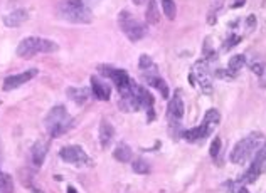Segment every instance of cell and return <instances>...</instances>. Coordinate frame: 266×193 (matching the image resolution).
Listing matches in <instances>:
<instances>
[{"label":"cell","instance_id":"4dcf8cb0","mask_svg":"<svg viewBox=\"0 0 266 193\" xmlns=\"http://www.w3.org/2000/svg\"><path fill=\"white\" fill-rule=\"evenodd\" d=\"M259 84H261V87H266V68L263 71V74L259 76Z\"/></svg>","mask_w":266,"mask_h":193},{"label":"cell","instance_id":"2e32d148","mask_svg":"<svg viewBox=\"0 0 266 193\" xmlns=\"http://www.w3.org/2000/svg\"><path fill=\"white\" fill-rule=\"evenodd\" d=\"M27 19H29L27 10L25 9H17V10H12V12H9L7 15H5L4 24L7 27H19V25L24 24Z\"/></svg>","mask_w":266,"mask_h":193},{"label":"cell","instance_id":"ffe728a7","mask_svg":"<svg viewBox=\"0 0 266 193\" xmlns=\"http://www.w3.org/2000/svg\"><path fill=\"white\" fill-rule=\"evenodd\" d=\"M219 121H221V114H219L218 109H209V111L206 113V116H204L202 124L206 126L209 133H212V130L219 124Z\"/></svg>","mask_w":266,"mask_h":193},{"label":"cell","instance_id":"d4e9b609","mask_svg":"<svg viewBox=\"0 0 266 193\" xmlns=\"http://www.w3.org/2000/svg\"><path fill=\"white\" fill-rule=\"evenodd\" d=\"M219 153H221V140L219 138H214L212 145H210V156H212L214 159H218Z\"/></svg>","mask_w":266,"mask_h":193},{"label":"cell","instance_id":"5b68a950","mask_svg":"<svg viewBox=\"0 0 266 193\" xmlns=\"http://www.w3.org/2000/svg\"><path fill=\"white\" fill-rule=\"evenodd\" d=\"M118 24H120L121 32H123L126 39L131 42H138L147 34L145 25H143L140 20H137L135 17H133L128 10H121V12L118 14Z\"/></svg>","mask_w":266,"mask_h":193},{"label":"cell","instance_id":"83f0119b","mask_svg":"<svg viewBox=\"0 0 266 193\" xmlns=\"http://www.w3.org/2000/svg\"><path fill=\"white\" fill-rule=\"evenodd\" d=\"M246 24H248V29H249V30L254 29V27H256V17H254V15H248Z\"/></svg>","mask_w":266,"mask_h":193},{"label":"cell","instance_id":"d6a6232c","mask_svg":"<svg viewBox=\"0 0 266 193\" xmlns=\"http://www.w3.org/2000/svg\"><path fill=\"white\" fill-rule=\"evenodd\" d=\"M4 162V148H2V141H0V165Z\"/></svg>","mask_w":266,"mask_h":193},{"label":"cell","instance_id":"7402d4cb","mask_svg":"<svg viewBox=\"0 0 266 193\" xmlns=\"http://www.w3.org/2000/svg\"><path fill=\"white\" fill-rule=\"evenodd\" d=\"M0 193H14V180L9 173L0 172Z\"/></svg>","mask_w":266,"mask_h":193},{"label":"cell","instance_id":"cb8c5ba5","mask_svg":"<svg viewBox=\"0 0 266 193\" xmlns=\"http://www.w3.org/2000/svg\"><path fill=\"white\" fill-rule=\"evenodd\" d=\"M162 9H164V14L165 17L169 20H174L175 15H177V7H175V2L174 0H162Z\"/></svg>","mask_w":266,"mask_h":193},{"label":"cell","instance_id":"7a4b0ae2","mask_svg":"<svg viewBox=\"0 0 266 193\" xmlns=\"http://www.w3.org/2000/svg\"><path fill=\"white\" fill-rule=\"evenodd\" d=\"M74 119L71 118V114L66 111L64 106H54L51 111L47 113L46 119H44V124H46V131L51 138H59L66 135L68 131L73 128Z\"/></svg>","mask_w":266,"mask_h":193},{"label":"cell","instance_id":"836d02e7","mask_svg":"<svg viewBox=\"0 0 266 193\" xmlns=\"http://www.w3.org/2000/svg\"><path fill=\"white\" fill-rule=\"evenodd\" d=\"M68 193H77V191H76V188H74V186L68 185Z\"/></svg>","mask_w":266,"mask_h":193},{"label":"cell","instance_id":"52a82bcc","mask_svg":"<svg viewBox=\"0 0 266 193\" xmlns=\"http://www.w3.org/2000/svg\"><path fill=\"white\" fill-rule=\"evenodd\" d=\"M266 170V143H263L261 148L254 153V159L251 163V167L248 168V172L245 173V181L246 183H254L258 180V176L261 175Z\"/></svg>","mask_w":266,"mask_h":193},{"label":"cell","instance_id":"7c38bea8","mask_svg":"<svg viewBox=\"0 0 266 193\" xmlns=\"http://www.w3.org/2000/svg\"><path fill=\"white\" fill-rule=\"evenodd\" d=\"M184 101H182V98L179 92H175V96L172 98V101L169 103V119H170V123L174 121V124L177 126L179 124V121L182 119V116H184Z\"/></svg>","mask_w":266,"mask_h":193},{"label":"cell","instance_id":"1f68e13d","mask_svg":"<svg viewBox=\"0 0 266 193\" xmlns=\"http://www.w3.org/2000/svg\"><path fill=\"white\" fill-rule=\"evenodd\" d=\"M29 188L32 190V193H44L41 188H37V186H34V185H29Z\"/></svg>","mask_w":266,"mask_h":193},{"label":"cell","instance_id":"3957f363","mask_svg":"<svg viewBox=\"0 0 266 193\" xmlns=\"http://www.w3.org/2000/svg\"><path fill=\"white\" fill-rule=\"evenodd\" d=\"M58 49L59 46L54 41L31 36L20 41V44L17 46V56L22 59H32L34 56H37V54H51V52H56Z\"/></svg>","mask_w":266,"mask_h":193},{"label":"cell","instance_id":"f546056e","mask_svg":"<svg viewBox=\"0 0 266 193\" xmlns=\"http://www.w3.org/2000/svg\"><path fill=\"white\" fill-rule=\"evenodd\" d=\"M245 2H246V0H232V2H231V7H232V9L243 7V5H245Z\"/></svg>","mask_w":266,"mask_h":193},{"label":"cell","instance_id":"484cf974","mask_svg":"<svg viewBox=\"0 0 266 193\" xmlns=\"http://www.w3.org/2000/svg\"><path fill=\"white\" fill-rule=\"evenodd\" d=\"M140 69L142 71H145V69H148V68H152L153 66V62H152V59H150V56H145V54H143V56L140 57Z\"/></svg>","mask_w":266,"mask_h":193},{"label":"cell","instance_id":"9c48e42d","mask_svg":"<svg viewBox=\"0 0 266 193\" xmlns=\"http://www.w3.org/2000/svg\"><path fill=\"white\" fill-rule=\"evenodd\" d=\"M143 77H145V81L148 82L150 86H153L155 89H158V92L162 94L164 99H167L170 96V92H169V86H167V82H165L162 77H160V74L157 73V66H152V68H148L143 71Z\"/></svg>","mask_w":266,"mask_h":193},{"label":"cell","instance_id":"ba28073f","mask_svg":"<svg viewBox=\"0 0 266 193\" xmlns=\"http://www.w3.org/2000/svg\"><path fill=\"white\" fill-rule=\"evenodd\" d=\"M39 74L37 69H27L24 73H19V74H12L9 77H5L4 81V91H12V89H17V87L24 86L25 82H29L31 79H34V77Z\"/></svg>","mask_w":266,"mask_h":193},{"label":"cell","instance_id":"8fae6325","mask_svg":"<svg viewBox=\"0 0 266 193\" xmlns=\"http://www.w3.org/2000/svg\"><path fill=\"white\" fill-rule=\"evenodd\" d=\"M90 82H91L93 96H95L96 99H99V101H108L110 96H112V87H110V84L101 81L98 76H91Z\"/></svg>","mask_w":266,"mask_h":193},{"label":"cell","instance_id":"8992f818","mask_svg":"<svg viewBox=\"0 0 266 193\" xmlns=\"http://www.w3.org/2000/svg\"><path fill=\"white\" fill-rule=\"evenodd\" d=\"M59 156H61V159H64L66 163L74 165V167H85V165H91L90 156H88L86 151L83 150L81 146H77V145H69V146L61 148Z\"/></svg>","mask_w":266,"mask_h":193},{"label":"cell","instance_id":"ac0fdd59","mask_svg":"<svg viewBox=\"0 0 266 193\" xmlns=\"http://www.w3.org/2000/svg\"><path fill=\"white\" fill-rule=\"evenodd\" d=\"M210 133L207 131V128L204 124L197 126V128H192V130H187L184 133V138L189 141H202L204 138H207Z\"/></svg>","mask_w":266,"mask_h":193},{"label":"cell","instance_id":"d6986e66","mask_svg":"<svg viewBox=\"0 0 266 193\" xmlns=\"http://www.w3.org/2000/svg\"><path fill=\"white\" fill-rule=\"evenodd\" d=\"M145 19H147L148 24H152V25H157L160 22V12H158V7H157V0H148Z\"/></svg>","mask_w":266,"mask_h":193},{"label":"cell","instance_id":"603a6c76","mask_svg":"<svg viewBox=\"0 0 266 193\" xmlns=\"http://www.w3.org/2000/svg\"><path fill=\"white\" fill-rule=\"evenodd\" d=\"M131 170L138 175H147L150 172V165H148V162H145L143 158H138L131 163Z\"/></svg>","mask_w":266,"mask_h":193},{"label":"cell","instance_id":"277c9868","mask_svg":"<svg viewBox=\"0 0 266 193\" xmlns=\"http://www.w3.org/2000/svg\"><path fill=\"white\" fill-rule=\"evenodd\" d=\"M263 136L259 133H253L246 138H243L240 143H236V146L231 151V162L234 165H243L246 163L249 158L261 148Z\"/></svg>","mask_w":266,"mask_h":193},{"label":"cell","instance_id":"4fadbf2b","mask_svg":"<svg viewBox=\"0 0 266 193\" xmlns=\"http://www.w3.org/2000/svg\"><path fill=\"white\" fill-rule=\"evenodd\" d=\"M113 138H115V128H113V124L110 123V121L103 119L101 124H99V131H98L99 146H101L103 150H107V148L112 145Z\"/></svg>","mask_w":266,"mask_h":193},{"label":"cell","instance_id":"e0dca14e","mask_svg":"<svg viewBox=\"0 0 266 193\" xmlns=\"http://www.w3.org/2000/svg\"><path fill=\"white\" fill-rule=\"evenodd\" d=\"M113 158L120 163H128L131 159V148L126 143H118L113 151Z\"/></svg>","mask_w":266,"mask_h":193},{"label":"cell","instance_id":"9a60e30c","mask_svg":"<svg viewBox=\"0 0 266 193\" xmlns=\"http://www.w3.org/2000/svg\"><path fill=\"white\" fill-rule=\"evenodd\" d=\"M66 94H68V98L74 104L83 106V104L88 103V99L91 98V91L88 89V87H68V89H66Z\"/></svg>","mask_w":266,"mask_h":193},{"label":"cell","instance_id":"6da1fadb","mask_svg":"<svg viewBox=\"0 0 266 193\" xmlns=\"http://www.w3.org/2000/svg\"><path fill=\"white\" fill-rule=\"evenodd\" d=\"M58 15L71 24H90L93 20V12L88 0H63L58 5Z\"/></svg>","mask_w":266,"mask_h":193},{"label":"cell","instance_id":"4316f807","mask_svg":"<svg viewBox=\"0 0 266 193\" xmlns=\"http://www.w3.org/2000/svg\"><path fill=\"white\" fill-rule=\"evenodd\" d=\"M240 41H241V37H240V36H231V37H229V41H226L224 49H231V47H234Z\"/></svg>","mask_w":266,"mask_h":193},{"label":"cell","instance_id":"f1b7e54d","mask_svg":"<svg viewBox=\"0 0 266 193\" xmlns=\"http://www.w3.org/2000/svg\"><path fill=\"white\" fill-rule=\"evenodd\" d=\"M251 71H253V73H256L258 76H261L263 71H264V66L263 64H253L251 66Z\"/></svg>","mask_w":266,"mask_h":193},{"label":"cell","instance_id":"e575fe53","mask_svg":"<svg viewBox=\"0 0 266 193\" xmlns=\"http://www.w3.org/2000/svg\"><path fill=\"white\" fill-rule=\"evenodd\" d=\"M147 0H133V4H137V5H142V4H145Z\"/></svg>","mask_w":266,"mask_h":193},{"label":"cell","instance_id":"5bb4252c","mask_svg":"<svg viewBox=\"0 0 266 193\" xmlns=\"http://www.w3.org/2000/svg\"><path fill=\"white\" fill-rule=\"evenodd\" d=\"M47 150H49L47 141L39 140L34 143V146H32V150H31V158H32V163H34L36 167H39V168L42 167L44 159H46V156H47Z\"/></svg>","mask_w":266,"mask_h":193},{"label":"cell","instance_id":"d590c367","mask_svg":"<svg viewBox=\"0 0 266 193\" xmlns=\"http://www.w3.org/2000/svg\"><path fill=\"white\" fill-rule=\"evenodd\" d=\"M237 193H248V190L246 188H240V190H237Z\"/></svg>","mask_w":266,"mask_h":193},{"label":"cell","instance_id":"44dd1931","mask_svg":"<svg viewBox=\"0 0 266 193\" xmlns=\"http://www.w3.org/2000/svg\"><path fill=\"white\" fill-rule=\"evenodd\" d=\"M245 64H246V57L243 56V54H236V56H232L229 59L228 69L231 74H237L243 68H245Z\"/></svg>","mask_w":266,"mask_h":193},{"label":"cell","instance_id":"30bf717a","mask_svg":"<svg viewBox=\"0 0 266 193\" xmlns=\"http://www.w3.org/2000/svg\"><path fill=\"white\" fill-rule=\"evenodd\" d=\"M194 74L197 76L199 86H201V91L204 92V94H212V81H210V76H209L206 62H197L196 64V73Z\"/></svg>","mask_w":266,"mask_h":193}]
</instances>
